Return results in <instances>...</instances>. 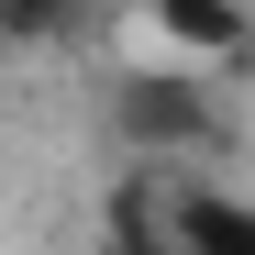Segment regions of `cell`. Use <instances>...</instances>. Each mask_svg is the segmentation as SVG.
<instances>
[{
    "mask_svg": "<svg viewBox=\"0 0 255 255\" xmlns=\"http://www.w3.org/2000/svg\"><path fill=\"white\" fill-rule=\"evenodd\" d=\"M89 22V0H0V45H67Z\"/></svg>",
    "mask_w": 255,
    "mask_h": 255,
    "instance_id": "obj_4",
    "label": "cell"
},
{
    "mask_svg": "<svg viewBox=\"0 0 255 255\" xmlns=\"http://www.w3.org/2000/svg\"><path fill=\"white\" fill-rule=\"evenodd\" d=\"M144 22H155V45L178 56V67H233V56H255V11H244V0H144Z\"/></svg>",
    "mask_w": 255,
    "mask_h": 255,
    "instance_id": "obj_2",
    "label": "cell"
},
{
    "mask_svg": "<svg viewBox=\"0 0 255 255\" xmlns=\"http://www.w3.org/2000/svg\"><path fill=\"white\" fill-rule=\"evenodd\" d=\"M111 133H122V144H155V155L211 144V133H222L211 78H200V67H133V78H111Z\"/></svg>",
    "mask_w": 255,
    "mask_h": 255,
    "instance_id": "obj_1",
    "label": "cell"
},
{
    "mask_svg": "<svg viewBox=\"0 0 255 255\" xmlns=\"http://www.w3.org/2000/svg\"><path fill=\"white\" fill-rule=\"evenodd\" d=\"M178 255H255V200L178 189Z\"/></svg>",
    "mask_w": 255,
    "mask_h": 255,
    "instance_id": "obj_3",
    "label": "cell"
}]
</instances>
